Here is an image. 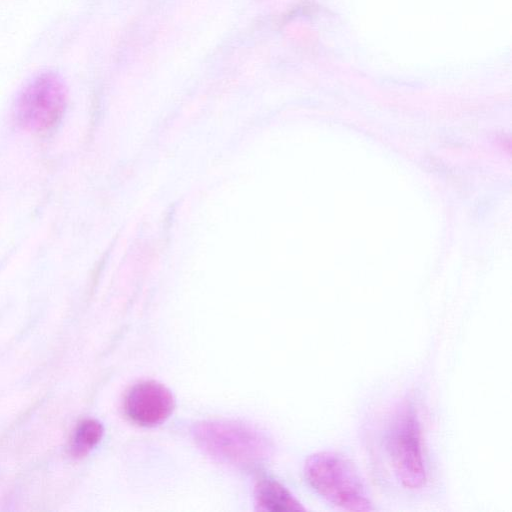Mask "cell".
Here are the masks:
<instances>
[{"mask_svg": "<svg viewBox=\"0 0 512 512\" xmlns=\"http://www.w3.org/2000/svg\"><path fill=\"white\" fill-rule=\"evenodd\" d=\"M196 443L221 462L253 467L271 454L272 445L259 428L236 420H207L194 425Z\"/></svg>", "mask_w": 512, "mask_h": 512, "instance_id": "cell-1", "label": "cell"}, {"mask_svg": "<svg viewBox=\"0 0 512 512\" xmlns=\"http://www.w3.org/2000/svg\"><path fill=\"white\" fill-rule=\"evenodd\" d=\"M304 475L313 490L330 504L348 511L372 510V503L358 471L345 457L321 451L310 455Z\"/></svg>", "mask_w": 512, "mask_h": 512, "instance_id": "cell-2", "label": "cell"}, {"mask_svg": "<svg viewBox=\"0 0 512 512\" xmlns=\"http://www.w3.org/2000/svg\"><path fill=\"white\" fill-rule=\"evenodd\" d=\"M384 446L397 479L409 489L422 487L426 470L420 422L412 403L404 401L389 416Z\"/></svg>", "mask_w": 512, "mask_h": 512, "instance_id": "cell-3", "label": "cell"}, {"mask_svg": "<svg viewBox=\"0 0 512 512\" xmlns=\"http://www.w3.org/2000/svg\"><path fill=\"white\" fill-rule=\"evenodd\" d=\"M67 97L65 83L57 73L45 71L35 75L16 97V123L33 132L54 128L65 113Z\"/></svg>", "mask_w": 512, "mask_h": 512, "instance_id": "cell-4", "label": "cell"}, {"mask_svg": "<svg viewBox=\"0 0 512 512\" xmlns=\"http://www.w3.org/2000/svg\"><path fill=\"white\" fill-rule=\"evenodd\" d=\"M175 406L171 391L153 380L133 385L124 397V412L139 426L153 427L164 422Z\"/></svg>", "mask_w": 512, "mask_h": 512, "instance_id": "cell-5", "label": "cell"}, {"mask_svg": "<svg viewBox=\"0 0 512 512\" xmlns=\"http://www.w3.org/2000/svg\"><path fill=\"white\" fill-rule=\"evenodd\" d=\"M255 502L258 511L282 512L303 511L301 503L276 480L261 479L255 487Z\"/></svg>", "mask_w": 512, "mask_h": 512, "instance_id": "cell-6", "label": "cell"}, {"mask_svg": "<svg viewBox=\"0 0 512 512\" xmlns=\"http://www.w3.org/2000/svg\"><path fill=\"white\" fill-rule=\"evenodd\" d=\"M103 435V426L94 419L83 420L76 428L72 442L71 452L76 457L86 455Z\"/></svg>", "mask_w": 512, "mask_h": 512, "instance_id": "cell-7", "label": "cell"}]
</instances>
